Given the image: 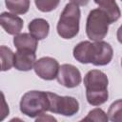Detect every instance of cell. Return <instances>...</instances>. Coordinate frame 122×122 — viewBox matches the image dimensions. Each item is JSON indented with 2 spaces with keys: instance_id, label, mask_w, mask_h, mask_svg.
<instances>
[{
  "instance_id": "obj_1",
  "label": "cell",
  "mask_w": 122,
  "mask_h": 122,
  "mask_svg": "<svg viewBox=\"0 0 122 122\" xmlns=\"http://www.w3.org/2000/svg\"><path fill=\"white\" fill-rule=\"evenodd\" d=\"M73 57L80 63H92L95 66L109 64L113 55L112 46L105 41H82L73 48Z\"/></svg>"
},
{
  "instance_id": "obj_2",
  "label": "cell",
  "mask_w": 122,
  "mask_h": 122,
  "mask_svg": "<svg viewBox=\"0 0 122 122\" xmlns=\"http://www.w3.org/2000/svg\"><path fill=\"white\" fill-rule=\"evenodd\" d=\"M108 84V77L103 71L99 70H92L88 71L84 77L88 103L92 106H100L104 104L109 97Z\"/></svg>"
},
{
  "instance_id": "obj_3",
  "label": "cell",
  "mask_w": 122,
  "mask_h": 122,
  "mask_svg": "<svg viewBox=\"0 0 122 122\" xmlns=\"http://www.w3.org/2000/svg\"><path fill=\"white\" fill-rule=\"evenodd\" d=\"M80 9L74 3H68L57 23V33L64 39H71L77 35L79 31Z\"/></svg>"
},
{
  "instance_id": "obj_4",
  "label": "cell",
  "mask_w": 122,
  "mask_h": 122,
  "mask_svg": "<svg viewBox=\"0 0 122 122\" xmlns=\"http://www.w3.org/2000/svg\"><path fill=\"white\" fill-rule=\"evenodd\" d=\"M19 106L23 114L29 117H37L49 111L50 99L48 92L30 91L22 96Z\"/></svg>"
},
{
  "instance_id": "obj_5",
  "label": "cell",
  "mask_w": 122,
  "mask_h": 122,
  "mask_svg": "<svg viewBox=\"0 0 122 122\" xmlns=\"http://www.w3.org/2000/svg\"><path fill=\"white\" fill-rule=\"evenodd\" d=\"M110 24V17L103 10H92L86 22V33L91 40L101 41L107 35Z\"/></svg>"
},
{
  "instance_id": "obj_6",
  "label": "cell",
  "mask_w": 122,
  "mask_h": 122,
  "mask_svg": "<svg viewBox=\"0 0 122 122\" xmlns=\"http://www.w3.org/2000/svg\"><path fill=\"white\" fill-rule=\"evenodd\" d=\"M50 99L49 112L62 114L64 116H72L79 111L78 101L71 96H60L56 93L48 92Z\"/></svg>"
},
{
  "instance_id": "obj_7",
  "label": "cell",
  "mask_w": 122,
  "mask_h": 122,
  "mask_svg": "<svg viewBox=\"0 0 122 122\" xmlns=\"http://www.w3.org/2000/svg\"><path fill=\"white\" fill-rule=\"evenodd\" d=\"M59 64L57 60L52 57H42L36 60L34 64L35 73L44 80H53L57 77L59 71Z\"/></svg>"
},
{
  "instance_id": "obj_8",
  "label": "cell",
  "mask_w": 122,
  "mask_h": 122,
  "mask_svg": "<svg viewBox=\"0 0 122 122\" xmlns=\"http://www.w3.org/2000/svg\"><path fill=\"white\" fill-rule=\"evenodd\" d=\"M56 78L58 83L66 88H75L82 80L79 70L71 64H63L59 68Z\"/></svg>"
},
{
  "instance_id": "obj_9",
  "label": "cell",
  "mask_w": 122,
  "mask_h": 122,
  "mask_svg": "<svg viewBox=\"0 0 122 122\" xmlns=\"http://www.w3.org/2000/svg\"><path fill=\"white\" fill-rule=\"evenodd\" d=\"M0 24L7 33L16 35L22 30L24 22L15 13L2 12L0 15Z\"/></svg>"
},
{
  "instance_id": "obj_10",
  "label": "cell",
  "mask_w": 122,
  "mask_h": 122,
  "mask_svg": "<svg viewBox=\"0 0 122 122\" xmlns=\"http://www.w3.org/2000/svg\"><path fill=\"white\" fill-rule=\"evenodd\" d=\"M36 62L35 52L27 50H17L14 53V64L13 67L22 71H27L34 67Z\"/></svg>"
},
{
  "instance_id": "obj_11",
  "label": "cell",
  "mask_w": 122,
  "mask_h": 122,
  "mask_svg": "<svg viewBox=\"0 0 122 122\" xmlns=\"http://www.w3.org/2000/svg\"><path fill=\"white\" fill-rule=\"evenodd\" d=\"M38 40L30 33H18L13 38V44L17 50H27L35 52Z\"/></svg>"
},
{
  "instance_id": "obj_12",
  "label": "cell",
  "mask_w": 122,
  "mask_h": 122,
  "mask_svg": "<svg viewBox=\"0 0 122 122\" xmlns=\"http://www.w3.org/2000/svg\"><path fill=\"white\" fill-rule=\"evenodd\" d=\"M30 33L34 36L37 40H42L46 38L50 31V25L48 21L42 18L33 19L28 26Z\"/></svg>"
},
{
  "instance_id": "obj_13",
  "label": "cell",
  "mask_w": 122,
  "mask_h": 122,
  "mask_svg": "<svg viewBox=\"0 0 122 122\" xmlns=\"http://www.w3.org/2000/svg\"><path fill=\"white\" fill-rule=\"evenodd\" d=\"M94 2L99 6V9L103 10L109 15L111 23L117 21L121 16L120 9L115 0H94Z\"/></svg>"
},
{
  "instance_id": "obj_14",
  "label": "cell",
  "mask_w": 122,
  "mask_h": 122,
  "mask_svg": "<svg viewBox=\"0 0 122 122\" xmlns=\"http://www.w3.org/2000/svg\"><path fill=\"white\" fill-rule=\"evenodd\" d=\"M9 10L15 14H25L30 9V0H5Z\"/></svg>"
},
{
  "instance_id": "obj_15",
  "label": "cell",
  "mask_w": 122,
  "mask_h": 122,
  "mask_svg": "<svg viewBox=\"0 0 122 122\" xmlns=\"http://www.w3.org/2000/svg\"><path fill=\"white\" fill-rule=\"evenodd\" d=\"M0 55H1V71H9L14 64V53L12 51L6 47H0Z\"/></svg>"
},
{
  "instance_id": "obj_16",
  "label": "cell",
  "mask_w": 122,
  "mask_h": 122,
  "mask_svg": "<svg viewBox=\"0 0 122 122\" xmlns=\"http://www.w3.org/2000/svg\"><path fill=\"white\" fill-rule=\"evenodd\" d=\"M108 117L112 122H122V99L112 103L108 111Z\"/></svg>"
},
{
  "instance_id": "obj_17",
  "label": "cell",
  "mask_w": 122,
  "mask_h": 122,
  "mask_svg": "<svg viewBox=\"0 0 122 122\" xmlns=\"http://www.w3.org/2000/svg\"><path fill=\"white\" fill-rule=\"evenodd\" d=\"M109 119L108 114L100 108H96L89 112L88 115L82 119V121H95V122H107Z\"/></svg>"
},
{
  "instance_id": "obj_18",
  "label": "cell",
  "mask_w": 122,
  "mask_h": 122,
  "mask_svg": "<svg viewBox=\"0 0 122 122\" xmlns=\"http://www.w3.org/2000/svg\"><path fill=\"white\" fill-rule=\"evenodd\" d=\"M60 0H35L37 9L42 12H50L57 8Z\"/></svg>"
},
{
  "instance_id": "obj_19",
  "label": "cell",
  "mask_w": 122,
  "mask_h": 122,
  "mask_svg": "<svg viewBox=\"0 0 122 122\" xmlns=\"http://www.w3.org/2000/svg\"><path fill=\"white\" fill-rule=\"evenodd\" d=\"M36 121H56V119L53 117V116H51L49 114H45V113H42L40 114L37 118H36Z\"/></svg>"
},
{
  "instance_id": "obj_20",
  "label": "cell",
  "mask_w": 122,
  "mask_h": 122,
  "mask_svg": "<svg viewBox=\"0 0 122 122\" xmlns=\"http://www.w3.org/2000/svg\"><path fill=\"white\" fill-rule=\"evenodd\" d=\"M70 1L78 6H86L89 3V0H70Z\"/></svg>"
},
{
  "instance_id": "obj_21",
  "label": "cell",
  "mask_w": 122,
  "mask_h": 122,
  "mask_svg": "<svg viewBox=\"0 0 122 122\" xmlns=\"http://www.w3.org/2000/svg\"><path fill=\"white\" fill-rule=\"evenodd\" d=\"M116 37H117V40L120 44H122V25L118 28L117 30V32H116Z\"/></svg>"
},
{
  "instance_id": "obj_22",
  "label": "cell",
  "mask_w": 122,
  "mask_h": 122,
  "mask_svg": "<svg viewBox=\"0 0 122 122\" xmlns=\"http://www.w3.org/2000/svg\"><path fill=\"white\" fill-rule=\"evenodd\" d=\"M121 66H122V59H121Z\"/></svg>"
},
{
  "instance_id": "obj_23",
  "label": "cell",
  "mask_w": 122,
  "mask_h": 122,
  "mask_svg": "<svg viewBox=\"0 0 122 122\" xmlns=\"http://www.w3.org/2000/svg\"><path fill=\"white\" fill-rule=\"evenodd\" d=\"M121 1H122V0H121Z\"/></svg>"
}]
</instances>
